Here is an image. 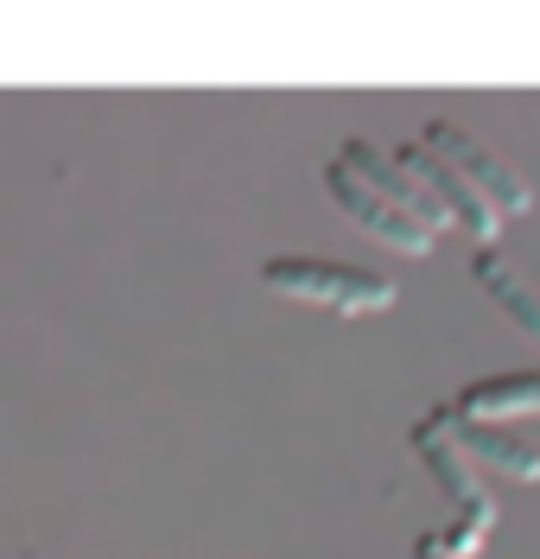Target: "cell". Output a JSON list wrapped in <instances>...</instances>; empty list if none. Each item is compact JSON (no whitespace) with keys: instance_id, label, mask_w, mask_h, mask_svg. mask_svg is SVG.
<instances>
[{"instance_id":"277c9868","label":"cell","mask_w":540,"mask_h":559,"mask_svg":"<svg viewBox=\"0 0 540 559\" xmlns=\"http://www.w3.org/2000/svg\"><path fill=\"white\" fill-rule=\"evenodd\" d=\"M324 191H331V204L344 210L350 223H362L375 242H388L395 254H413V261L432 254V229H427V223H413V216H407L400 204H388L375 185H362L344 159H331V166H324Z\"/></svg>"},{"instance_id":"7a4b0ae2","label":"cell","mask_w":540,"mask_h":559,"mask_svg":"<svg viewBox=\"0 0 540 559\" xmlns=\"http://www.w3.org/2000/svg\"><path fill=\"white\" fill-rule=\"evenodd\" d=\"M413 452H420V464L432 471V484L458 502V522L490 534L496 502H490V489H483V477H477V464H470V457L458 452V439H452V407H432V414L413 426Z\"/></svg>"},{"instance_id":"52a82bcc","label":"cell","mask_w":540,"mask_h":559,"mask_svg":"<svg viewBox=\"0 0 540 559\" xmlns=\"http://www.w3.org/2000/svg\"><path fill=\"white\" fill-rule=\"evenodd\" d=\"M458 419H477V426H503V419H528L540 414V369H508V376H483L470 382L458 401H452Z\"/></svg>"},{"instance_id":"30bf717a","label":"cell","mask_w":540,"mask_h":559,"mask_svg":"<svg viewBox=\"0 0 540 559\" xmlns=\"http://www.w3.org/2000/svg\"><path fill=\"white\" fill-rule=\"evenodd\" d=\"M413 559H452V547H445V534H420V547H413Z\"/></svg>"},{"instance_id":"3957f363","label":"cell","mask_w":540,"mask_h":559,"mask_svg":"<svg viewBox=\"0 0 540 559\" xmlns=\"http://www.w3.org/2000/svg\"><path fill=\"white\" fill-rule=\"evenodd\" d=\"M427 146L439 153V159H452V166H458V173H465L470 185L490 198V204L503 210V216H528V210H535L528 178L515 173L496 146H483L477 134H465L458 121H427Z\"/></svg>"},{"instance_id":"6da1fadb","label":"cell","mask_w":540,"mask_h":559,"mask_svg":"<svg viewBox=\"0 0 540 559\" xmlns=\"http://www.w3.org/2000/svg\"><path fill=\"white\" fill-rule=\"evenodd\" d=\"M261 280L287 299L305 306H331V312H382L395 306V280L350 267V261H319V254H274L261 261Z\"/></svg>"},{"instance_id":"ba28073f","label":"cell","mask_w":540,"mask_h":559,"mask_svg":"<svg viewBox=\"0 0 540 559\" xmlns=\"http://www.w3.org/2000/svg\"><path fill=\"white\" fill-rule=\"evenodd\" d=\"M452 439H458V452H465L470 464L496 471V477H508V484H540V452L521 445L515 432H496V426H477V419L452 414Z\"/></svg>"},{"instance_id":"9c48e42d","label":"cell","mask_w":540,"mask_h":559,"mask_svg":"<svg viewBox=\"0 0 540 559\" xmlns=\"http://www.w3.org/2000/svg\"><path fill=\"white\" fill-rule=\"evenodd\" d=\"M470 280H477V286H483V293H490V299H496V306H503V312L540 344V286L521 274L508 254H496V248H477V261H470Z\"/></svg>"},{"instance_id":"5b68a950","label":"cell","mask_w":540,"mask_h":559,"mask_svg":"<svg viewBox=\"0 0 540 559\" xmlns=\"http://www.w3.org/2000/svg\"><path fill=\"white\" fill-rule=\"evenodd\" d=\"M395 159H400L413 178H420V185H427L439 204H445L452 229H470L477 242H490V236L503 229V210L490 204V198H483V191H477V185H470V178L452 166V159H439L427 140H420V146H395Z\"/></svg>"},{"instance_id":"8992f818","label":"cell","mask_w":540,"mask_h":559,"mask_svg":"<svg viewBox=\"0 0 540 559\" xmlns=\"http://www.w3.org/2000/svg\"><path fill=\"white\" fill-rule=\"evenodd\" d=\"M337 159H344V166H350V173L362 178V185H375V191H382L388 204H400L407 216H413V223H427L432 236H439V229H452L445 204H439V198H432L427 185H420V178H413L407 166H400L395 153H382L375 140H350V146H344Z\"/></svg>"}]
</instances>
